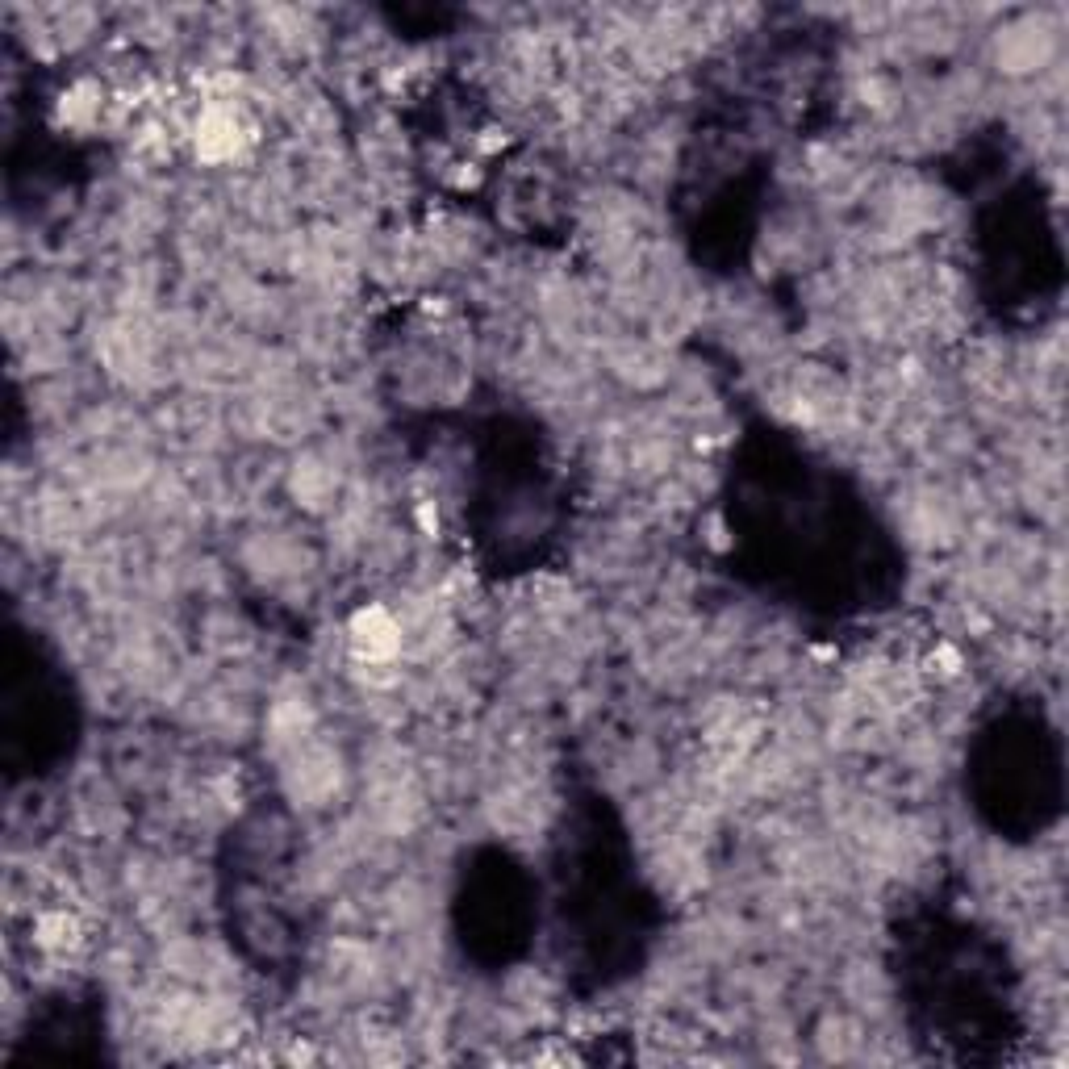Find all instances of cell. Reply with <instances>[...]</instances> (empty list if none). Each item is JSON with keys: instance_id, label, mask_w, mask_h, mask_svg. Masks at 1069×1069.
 <instances>
[{"instance_id": "obj_1", "label": "cell", "mask_w": 1069, "mask_h": 1069, "mask_svg": "<svg viewBox=\"0 0 1069 1069\" xmlns=\"http://www.w3.org/2000/svg\"><path fill=\"white\" fill-rule=\"evenodd\" d=\"M355 644L368 648V652H389L393 648V627L380 610L372 614H360V623H355Z\"/></svg>"}]
</instances>
